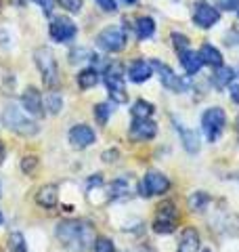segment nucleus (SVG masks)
Returning <instances> with one entry per match:
<instances>
[{
    "mask_svg": "<svg viewBox=\"0 0 239 252\" xmlns=\"http://www.w3.org/2000/svg\"><path fill=\"white\" fill-rule=\"evenodd\" d=\"M179 225V210L177 204L166 200L157 206L155 212V220H153V231L155 233H172Z\"/></svg>",
    "mask_w": 239,
    "mask_h": 252,
    "instance_id": "nucleus-4",
    "label": "nucleus"
},
{
    "mask_svg": "<svg viewBox=\"0 0 239 252\" xmlns=\"http://www.w3.org/2000/svg\"><path fill=\"white\" fill-rule=\"evenodd\" d=\"M36 202L40 204V206H44V208H55V206H57V202H59V189H57V185L40 187L38 193H36Z\"/></svg>",
    "mask_w": 239,
    "mask_h": 252,
    "instance_id": "nucleus-16",
    "label": "nucleus"
},
{
    "mask_svg": "<svg viewBox=\"0 0 239 252\" xmlns=\"http://www.w3.org/2000/svg\"><path fill=\"white\" fill-rule=\"evenodd\" d=\"M174 124H177V130H179L180 141H182V145H185V149H187L189 154H197V152H199V139H197V132L189 130L187 126H182L179 120H174Z\"/></svg>",
    "mask_w": 239,
    "mask_h": 252,
    "instance_id": "nucleus-17",
    "label": "nucleus"
},
{
    "mask_svg": "<svg viewBox=\"0 0 239 252\" xmlns=\"http://www.w3.org/2000/svg\"><path fill=\"white\" fill-rule=\"evenodd\" d=\"M97 82H99V72L97 69H92V67H86V69H82V72L78 74V86L82 91L92 89Z\"/></svg>",
    "mask_w": 239,
    "mask_h": 252,
    "instance_id": "nucleus-22",
    "label": "nucleus"
},
{
    "mask_svg": "<svg viewBox=\"0 0 239 252\" xmlns=\"http://www.w3.org/2000/svg\"><path fill=\"white\" fill-rule=\"evenodd\" d=\"M237 15H239V9H237Z\"/></svg>",
    "mask_w": 239,
    "mask_h": 252,
    "instance_id": "nucleus-42",
    "label": "nucleus"
},
{
    "mask_svg": "<svg viewBox=\"0 0 239 252\" xmlns=\"http://www.w3.org/2000/svg\"><path fill=\"white\" fill-rule=\"evenodd\" d=\"M204 252H210V250H204Z\"/></svg>",
    "mask_w": 239,
    "mask_h": 252,
    "instance_id": "nucleus-41",
    "label": "nucleus"
},
{
    "mask_svg": "<svg viewBox=\"0 0 239 252\" xmlns=\"http://www.w3.org/2000/svg\"><path fill=\"white\" fill-rule=\"evenodd\" d=\"M218 19H220V11L216 9V6L204 2V0L195 2V6H193V21H195L197 28L208 30V28H212Z\"/></svg>",
    "mask_w": 239,
    "mask_h": 252,
    "instance_id": "nucleus-10",
    "label": "nucleus"
},
{
    "mask_svg": "<svg viewBox=\"0 0 239 252\" xmlns=\"http://www.w3.org/2000/svg\"><path fill=\"white\" fill-rule=\"evenodd\" d=\"M151 65H153V67L157 69L159 80H162V84L166 86V89L177 91V93H182V91H187V89H189V82H187V80H182L180 76L174 74L168 65H164V63H159V61H153Z\"/></svg>",
    "mask_w": 239,
    "mask_h": 252,
    "instance_id": "nucleus-11",
    "label": "nucleus"
},
{
    "mask_svg": "<svg viewBox=\"0 0 239 252\" xmlns=\"http://www.w3.org/2000/svg\"><path fill=\"white\" fill-rule=\"evenodd\" d=\"M151 74H153V65L147 63V61H143V59H137L128 67V78H130L132 82H137V84L147 82L149 78H151Z\"/></svg>",
    "mask_w": 239,
    "mask_h": 252,
    "instance_id": "nucleus-15",
    "label": "nucleus"
},
{
    "mask_svg": "<svg viewBox=\"0 0 239 252\" xmlns=\"http://www.w3.org/2000/svg\"><path fill=\"white\" fill-rule=\"evenodd\" d=\"M4 156H6V149H4V143L0 141V166H2V162H4Z\"/></svg>",
    "mask_w": 239,
    "mask_h": 252,
    "instance_id": "nucleus-37",
    "label": "nucleus"
},
{
    "mask_svg": "<svg viewBox=\"0 0 239 252\" xmlns=\"http://www.w3.org/2000/svg\"><path fill=\"white\" fill-rule=\"evenodd\" d=\"M57 4L61 9H65L67 13H80L82 11V0H57Z\"/></svg>",
    "mask_w": 239,
    "mask_h": 252,
    "instance_id": "nucleus-28",
    "label": "nucleus"
},
{
    "mask_svg": "<svg viewBox=\"0 0 239 252\" xmlns=\"http://www.w3.org/2000/svg\"><path fill=\"white\" fill-rule=\"evenodd\" d=\"M197 250H199V235L193 227H187L180 235L179 252H197Z\"/></svg>",
    "mask_w": 239,
    "mask_h": 252,
    "instance_id": "nucleus-19",
    "label": "nucleus"
},
{
    "mask_svg": "<svg viewBox=\"0 0 239 252\" xmlns=\"http://www.w3.org/2000/svg\"><path fill=\"white\" fill-rule=\"evenodd\" d=\"M11 248L17 250V252H26V242H23L21 233H13L11 235Z\"/></svg>",
    "mask_w": 239,
    "mask_h": 252,
    "instance_id": "nucleus-32",
    "label": "nucleus"
},
{
    "mask_svg": "<svg viewBox=\"0 0 239 252\" xmlns=\"http://www.w3.org/2000/svg\"><path fill=\"white\" fill-rule=\"evenodd\" d=\"M172 42H174V46H177L179 51H185L189 46V38L185 34H179V32H172Z\"/></svg>",
    "mask_w": 239,
    "mask_h": 252,
    "instance_id": "nucleus-31",
    "label": "nucleus"
},
{
    "mask_svg": "<svg viewBox=\"0 0 239 252\" xmlns=\"http://www.w3.org/2000/svg\"><path fill=\"white\" fill-rule=\"evenodd\" d=\"M97 4H99L105 13H116V11H118L116 0H97Z\"/></svg>",
    "mask_w": 239,
    "mask_h": 252,
    "instance_id": "nucleus-34",
    "label": "nucleus"
},
{
    "mask_svg": "<svg viewBox=\"0 0 239 252\" xmlns=\"http://www.w3.org/2000/svg\"><path fill=\"white\" fill-rule=\"evenodd\" d=\"M94 139H97V135H94V130L90 128V126L86 124H78L74 126V128L69 130V143L78 147V149H84L94 143Z\"/></svg>",
    "mask_w": 239,
    "mask_h": 252,
    "instance_id": "nucleus-13",
    "label": "nucleus"
},
{
    "mask_svg": "<svg viewBox=\"0 0 239 252\" xmlns=\"http://www.w3.org/2000/svg\"><path fill=\"white\" fill-rule=\"evenodd\" d=\"M137 36H139V40H147V38L153 36V32H155V21L151 19V17H139L137 19Z\"/></svg>",
    "mask_w": 239,
    "mask_h": 252,
    "instance_id": "nucleus-21",
    "label": "nucleus"
},
{
    "mask_svg": "<svg viewBox=\"0 0 239 252\" xmlns=\"http://www.w3.org/2000/svg\"><path fill=\"white\" fill-rule=\"evenodd\" d=\"M61 107H63V99H61V94L51 93L49 97H46V109H49L51 114H59V112H61Z\"/></svg>",
    "mask_w": 239,
    "mask_h": 252,
    "instance_id": "nucleus-26",
    "label": "nucleus"
},
{
    "mask_svg": "<svg viewBox=\"0 0 239 252\" xmlns=\"http://www.w3.org/2000/svg\"><path fill=\"white\" fill-rule=\"evenodd\" d=\"M216 4L222 11H237L239 9V0H216Z\"/></svg>",
    "mask_w": 239,
    "mask_h": 252,
    "instance_id": "nucleus-33",
    "label": "nucleus"
},
{
    "mask_svg": "<svg viewBox=\"0 0 239 252\" xmlns=\"http://www.w3.org/2000/svg\"><path fill=\"white\" fill-rule=\"evenodd\" d=\"M237 126H239V118H237Z\"/></svg>",
    "mask_w": 239,
    "mask_h": 252,
    "instance_id": "nucleus-40",
    "label": "nucleus"
},
{
    "mask_svg": "<svg viewBox=\"0 0 239 252\" xmlns=\"http://www.w3.org/2000/svg\"><path fill=\"white\" fill-rule=\"evenodd\" d=\"M124 2H126V4H134V2H137V0H124Z\"/></svg>",
    "mask_w": 239,
    "mask_h": 252,
    "instance_id": "nucleus-38",
    "label": "nucleus"
},
{
    "mask_svg": "<svg viewBox=\"0 0 239 252\" xmlns=\"http://www.w3.org/2000/svg\"><path fill=\"white\" fill-rule=\"evenodd\" d=\"M153 114V105L147 103V101H137V103L132 105V118H151Z\"/></svg>",
    "mask_w": 239,
    "mask_h": 252,
    "instance_id": "nucleus-25",
    "label": "nucleus"
},
{
    "mask_svg": "<svg viewBox=\"0 0 239 252\" xmlns=\"http://www.w3.org/2000/svg\"><path fill=\"white\" fill-rule=\"evenodd\" d=\"M34 2L42 9L46 15H51L53 13V6H55V0H34Z\"/></svg>",
    "mask_w": 239,
    "mask_h": 252,
    "instance_id": "nucleus-35",
    "label": "nucleus"
},
{
    "mask_svg": "<svg viewBox=\"0 0 239 252\" xmlns=\"http://www.w3.org/2000/svg\"><path fill=\"white\" fill-rule=\"evenodd\" d=\"M199 59L206 65H212V67H220L222 65V55L218 49H214L212 44H204L202 49H199Z\"/></svg>",
    "mask_w": 239,
    "mask_h": 252,
    "instance_id": "nucleus-20",
    "label": "nucleus"
},
{
    "mask_svg": "<svg viewBox=\"0 0 239 252\" xmlns=\"http://www.w3.org/2000/svg\"><path fill=\"white\" fill-rule=\"evenodd\" d=\"M170 187V181L166 175L157 170H149L145 177H143V183H141V193L145 195V198H151V195H162L168 191Z\"/></svg>",
    "mask_w": 239,
    "mask_h": 252,
    "instance_id": "nucleus-8",
    "label": "nucleus"
},
{
    "mask_svg": "<svg viewBox=\"0 0 239 252\" xmlns=\"http://www.w3.org/2000/svg\"><path fill=\"white\" fill-rule=\"evenodd\" d=\"M36 166H38V158L36 156H28V158H23L21 160V170L28 172V175H31Z\"/></svg>",
    "mask_w": 239,
    "mask_h": 252,
    "instance_id": "nucleus-30",
    "label": "nucleus"
},
{
    "mask_svg": "<svg viewBox=\"0 0 239 252\" xmlns=\"http://www.w3.org/2000/svg\"><path fill=\"white\" fill-rule=\"evenodd\" d=\"M233 78H235V72L231 67H216V74H214V84L218 86V89H222V86H229L231 82H233Z\"/></svg>",
    "mask_w": 239,
    "mask_h": 252,
    "instance_id": "nucleus-23",
    "label": "nucleus"
},
{
    "mask_svg": "<svg viewBox=\"0 0 239 252\" xmlns=\"http://www.w3.org/2000/svg\"><path fill=\"white\" fill-rule=\"evenodd\" d=\"M109 116H111V105H107V103H99L97 107H94V118H97V122H99V124H107Z\"/></svg>",
    "mask_w": 239,
    "mask_h": 252,
    "instance_id": "nucleus-27",
    "label": "nucleus"
},
{
    "mask_svg": "<svg viewBox=\"0 0 239 252\" xmlns=\"http://www.w3.org/2000/svg\"><path fill=\"white\" fill-rule=\"evenodd\" d=\"M49 34H51V38L55 42L65 44V42H69V40H74L76 38L78 28L69 17H57V19H53L51 28H49Z\"/></svg>",
    "mask_w": 239,
    "mask_h": 252,
    "instance_id": "nucleus-9",
    "label": "nucleus"
},
{
    "mask_svg": "<svg viewBox=\"0 0 239 252\" xmlns=\"http://www.w3.org/2000/svg\"><path fill=\"white\" fill-rule=\"evenodd\" d=\"M21 103H23V107L28 109V114H31V116H44L42 97H40V93L34 89V86H30V89L23 91Z\"/></svg>",
    "mask_w": 239,
    "mask_h": 252,
    "instance_id": "nucleus-14",
    "label": "nucleus"
},
{
    "mask_svg": "<svg viewBox=\"0 0 239 252\" xmlns=\"http://www.w3.org/2000/svg\"><path fill=\"white\" fill-rule=\"evenodd\" d=\"M94 252H116L114 242L107 238H97L94 240Z\"/></svg>",
    "mask_w": 239,
    "mask_h": 252,
    "instance_id": "nucleus-29",
    "label": "nucleus"
},
{
    "mask_svg": "<svg viewBox=\"0 0 239 252\" xmlns=\"http://www.w3.org/2000/svg\"><path fill=\"white\" fill-rule=\"evenodd\" d=\"M225 122H227V116H225V112H222L220 107H210V109H206L204 112V116H202V130H204V135H206V139H208L210 143H214V141L220 137L222 128H225Z\"/></svg>",
    "mask_w": 239,
    "mask_h": 252,
    "instance_id": "nucleus-5",
    "label": "nucleus"
},
{
    "mask_svg": "<svg viewBox=\"0 0 239 252\" xmlns=\"http://www.w3.org/2000/svg\"><path fill=\"white\" fill-rule=\"evenodd\" d=\"M157 135V126L155 122H151L149 118H134L130 124V137L134 141H149Z\"/></svg>",
    "mask_w": 239,
    "mask_h": 252,
    "instance_id": "nucleus-12",
    "label": "nucleus"
},
{
    "mask_svg": "<svg viewBox=\"0 0 239 252\" xmlns=\"http://www.w3.org/2000/svg\"><path fill=\"white\" fill-rule=\"evenodd\" d=\"M34 59H36V65L40 69V76H42V82L46 89H55L59 82V67H57V61L53 57V51L42 46L34 53Z\"/></svg>",
    "mask_w": 239,
    "mask_h": 252,
    "instance_id": "nucleus-3",
    "label": "nucleus"
},
{
    "mask_svg": "<svg viewBox=\"0 0 239 252\" xmlns=\"http://www.w3.org/2000/svg\"><path fill=\"white\" fill-rule=\"evenodd\" d=\"M179 57H180V65L185 67L187 74H197L204 65L202 59H199V53H195V51H189V49L179 51Z\"/></svg>",
    "mask_w": 239,
    "mask_h": 252,
    "instance_id": "nucleus-18",
    "label": "nucleus"
},
{
    "mask_svg": "<svg viewBox=\"0 0 239 252\" xmlns=\"http://www.w3.org/2000/svg\"><path fill=\"white\" fill-rule=\"evenodd\" d=\"M105 86H107L109 97L114 99L116 103H126V101H128V94H126V86H124V76H122V69H120V65L107 67Z\"/></svg>",
    "mask_w": 239,
    "mask_h": 252,
    "instance_id": "nucleus-7",
    "label": "nucleus"
},
{
    "mask_svg": "<svg viewBox=\"0 0 239 252\" xmlns=\"http://www.w3.org/2000/svg\"><path fill=\"white\" fill-rule=\"evenodd\" d=\"M0 225H2V212H0Z\"/></svg>",
    "mask_w": 239,
    "mask_h": 252,
    "instance_id": "nucleus-39",
    "label": "nucleus"
},
{
    "mask_svg": "<svg viewBox=\"0 0 239 252\" xmlns=\"http://www.w3.org/2000/svg\"><path fill=\"white\" fill-rule=\"evenodd\" d=\"M208 204H210L208 193H204V191L191 193V198H189V208L193 210V212H202L206 206H208Z\"/></svg>",
    "mask_w": 239,
    "mask_h": 252,
    "instance_id": "nucleus-24",
    "label": "nucleus"
},
{
    "mask_svg": "<svg viewBox=\"0 0 239 252\" xmlns=\"http://www.w3.org/2000/svg\"><path fill=\"white\" fill-rule=\"evenodd\" d=\"M55 235L61 242V246L67 252H86L94 244V227L89 220L82 219H71L61 220L55 229Z\"/></svg>",
    "mask_w": 239,
    "mask_h": 252,
    "instance_id": "nucleus-1",
    "label": "nucleus"
},
{
    "mask_svg": "<svg viewBox=\"0 0 239 252\" xmlns=\"http://www.w3.org/2000/svg\"><path fill=\"white\" fill-rule=\"evenodd\" d=\"M97 44H99V49L107 51V53H120L126 46V32H124V28H118V26L105 28L97 36Z\"/></svg>",
    "mask_w": 239,
    "mask_h": 252,
    "instance_id": "nucleus-6",
    "label": "nucleus"
},
{
    "mask_svg": "<svg viewBox=\"0 0 239 252\" xmlns=\"http://www.w3.org/2000/svg\"><path fill=\"white\" fill-rule=\"evenodd\" d=\"M2 122L6 128H11L13 132L17 135H23V137H31L38 132V126L34 120L23 114V109H19L17 103H6L4 105V112H2Z\"/></svg>",
    "mask_w": 239,
    "mask_h": 252,
    "instance_id": "nucleus-2",
    "label": "nucleus"
},
{
    "mask_svg": "<svg viewBox=\"0 0 239 252\" xmlns=\"http://www.w3.org/2000/svg\"><path fill=\"white\" fill-rule=\"evenodd\" d=\"M229 91H231V97H233L235 103H239V84H229Z\"/></svg>",
    "mask_w": 239,
    "mask_h": 252,
    "instance_id": "nucleus-36",
    "label": "nucleus"
}]
</instances>
